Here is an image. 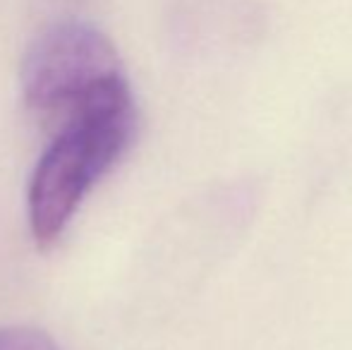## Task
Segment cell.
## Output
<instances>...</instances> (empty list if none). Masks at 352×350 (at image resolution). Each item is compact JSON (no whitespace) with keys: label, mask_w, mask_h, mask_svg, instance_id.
Wrapping results in <instances>:
<instances>
[{"label":"cell","mask_w":352,"mask_h":350,"mask_svg":"<svg viewBox=\"0 0 352 350\" xmlns=\"http://www.w3.org/2000/svg\"><path fill=\"white\" fill-rule=\"evenodd\" d=\"M135 132L132 94L89 108L53 130L27 195L29 228L38 248L60 240L84 197L130 149Z\"/></svg>","instance_id":"obj_1"},{"label":"cell","mask_w":352,"mask_h":350,"mask_svg":"<svg viewBox=\"0 0 352 350\" xmlns=\"http://www.w3.org/2000/svg\"><path fill=\"white\" fill-rule=\"evenodd\" d=\"M0 350H60V348L41 329L0 327Z\"/></svg>","instance_id":"obj_3"},{"label":"cell","mask_w":352,"mask_h":350,"mask_svg":"<svg viewBox=\"0 0 352 350\" xmlns=\"http://www.w3.org/2000/svg\"><path fill=\"white\" fill-rule=\"evenodd\" d=\"M122 80L127 77L116 46L87 22L51 27L22 63L24 103L51 132Z\"/></svg>","instance_id":"obj_2"}]
</instances>
